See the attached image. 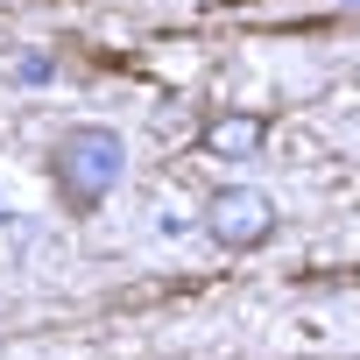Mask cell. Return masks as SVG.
Masks as SVG:
<instances>
[{
  "instance_id": "cell-2",
  "label": "cell",
  "mask_w": 360,
  "mask_h": 360,
  "mask_svg": "<svg viewBox=\"0 0 360 360\" xmlns=\"http://www.w3.org/2000/svg\"><path fill=\"white\" fill-rule=\"evenodd\" d=\"M205 233H212L226 255H248V248H262V240L276 233V198L255 191V184H226V191L205 198Z\"/></svg>"
},
{
  "instance_id": "cell-4",
  "label": "cell",
  "mask_w": 360,
  "mask_h": 360,
  "mask_svg": "<svg viewBox=\"0 0 360 360\" xmlns=\"http://www.w3.org/2000/svg\"><path fill=\"white\" fill-rule=\"evenodd\" d=\"M346 8H360V0H346Z\"/></svg>"
},
{
  "instance_id": "cell-3",
  "label": "cell",
  "mask_w": 360,
  "mask_h": 360,
  "mask_svg": "<svg viewBox=\"0 0 360 360\" xmlns=\"http://www.w3.org/2000/svg\"><path fill=\"white\" fill-rule=\"evenodd\" d=\"M262 141H269L262 113H219V120H205V155H219V162H248Z\"/></svg>"
},
{
  "instance_id": "cell-1",
  "label": "cell",
  "mask_w": 360,
  "mask_h": 360,
  "mask_svg": "<svg viewBox=\"0 0 360 360\" xmlns=\"http://www.w3.org/2000/svg\"><path fill=\"white\" fill-rule=\"evenodd\" d=\"M127 176V141L113 127H71L57 141V191L71 212H99Z\"/></svg>"
}]
</instances>
